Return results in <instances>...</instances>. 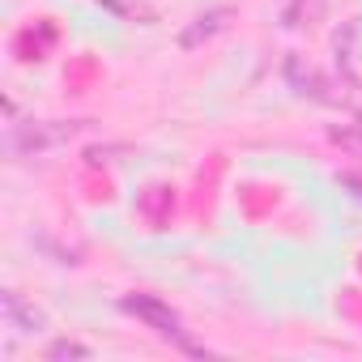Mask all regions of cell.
I'll return each instance as SVG.
<instances>
[{
	"label": "cell",
	"mask_w": 362,
	"mask_h": 362,
	"mask_svg": "<svg viewBox=\"0 0 362 362\" xmlns=\"http://www.w3.org/2000/svg\"><path fill=\"white\" fill-rule=\"evenodd\" d=\"M81 132H90V119H30L9 132V145H13V153H43Z\"/></svg>",
	"instance_id": "cell-1"
},
{
	"label": "cell",
	"mask_w": 362,
	"mask_h": 362,
	"mask_svg": "<svg viewBox=\"0 0 362 362\" xmlns=\"http://www.w3.org/2000/svg\"><path fill=\"white\" fill-rule=\"evenodd\" d=\"M119 307L128 311V315H136L145 328H153L158 337H166V341H179L184 349H192V354H205L201 345H192L188 337H184V324H179V315L158 298V294H124L119 298Z\"/></svg>",
	"instance_id": "cell-2"
},
{
	"label": "cell",
	"mask_w": 362,
	"mask_h": 362,
	"mask_svg": "<svg viewBox=\"0 0 362 362\" xmlns=\"http://www.w3.org/2000/svg\"><path fill=\"white\" fill-rule=\"evenodd\" d=\"M230 18H235V9H230V5H218V9L201 13V18H197V22H192V26H188L184 35H179V43H184V47L192 52V47L209 43V39H214L218 30H226V26H230Z\"/></svg>",
	"instance_id": "cell-3"
},
{
	"label": "cell",
	"mask_w": 362,
	"mask_h": 362,
	"mask_svg": "<svg viewBox=\"0 0 362 362\" xmlns=\"http://www.w3.org/2000/svg\"><path fill=\"white\" fill-rule=\"evenodd\" d=\"M286 77L294 81V90H298V94H311V98H320V103H332V94H324V90H328V86H324V77H320L311 64L303 69V60H298V56H290V60H286Z\"/></svg>",
	"instance_id": "cell-4"
},
{
	"label": "cell",
	"mask_w": 362,
	"mask_h": 362,
	"mask_svg": "<svg viewBox=\"0 0 362 362\" xmlns=\"http://www.w3.org/2000/svg\"><path fill=\"white\" fill-rule=\"evenodd\" d=\"M170 209H175V197H170V188H162V184L145 188V197L136 201V214H141L149 226H162V222L170 218Z\"/></svg>",
	"instance_id": "cell-5"
},
{
	"label": "cell",
	"mask_w": 362,
	"mask_h": 362,
	"mask_svg": "<svg viewBox=\"0 0 362 362\" xmlns=\"http://www.w3.org/2000/svg\"><path fill=\"white\" fill-rule=\"evenodd\" d=\"M0 303H5V315H9V324H13L18 332H39V328H43V315H39L35 307H26L18 290H5V298H0Z\"/></svg>",
	"instance_id": "cell-6"
},
{
	"label": "cell",
	"mask_w": 362,
	"mask_h": 362,
	"mask_svg": "<svg viewBox=\"0 0 362 362\" xmlns=\"http://www.w3.org/2000/svg\"><path fill=\"white\" fill-rule=\"evenodd\" d=\"M320 13V0H290V5L281 9V26H303V22H311Z\"/></svg>",
	"instance_id": "cell-7"
},
{
	"label": "cell",
	"mask_w": 362,
	"mask_h": 362,
	"mask_svg": "<svg viewBox=\"0 0 362 362\" xmlns=\"http://www.w3.org/2000/svg\"><path fill=\"white\" fill-rule=\"evenodd\" d=\"M98 5H107V9H115V13H124V18H141V22H153V13H149L145 5H128V0H98Z\"/></svg>",
	"instance_id": "cell-8"
},
{
	"label": "cell",
	"mask_w": 362,
	"mask_h": 362,
	"mask_svg": "<svg viewBox=\"0 0 362 362\" xmlns=\"http://www.w3.org/2000/svg\"><path fill=\"white\" fill-rule=\"evenodd\" d=\"M47 358H90V345H77V341H56L52 349H47Z\"/></svg>",
	"instance_id": "cell-9"
},
{
	"label": "cell",
	"mask_w": 362,
	"mask_h": 362,
	"mask_svg": "<svg viewBox=\"0 0 362 362\" xmlns=\"http://www.w3.org/2000/svg\"><path fill=\"white\" fill-rule=\"evenodd\" d=\"M341 184L354 188V197H362V179H358V175H341Z\"/></svg>",
	"instance_id": "cell-10"
},
{
	"label": "cell",
	"mask_w": 362,
	"mask_h": 362,
	"mask_svg": "<svg viewBox=\"0 0 362 362\" xmlns=\"http://www.w3.org/2000/svg\"><path fill=\"white\" fill-rule=\"evenodd\" d=\"M358 132H362V115H358Z\"/></svg>",
	"instance_id": "cell-11"
}]
</instances>
